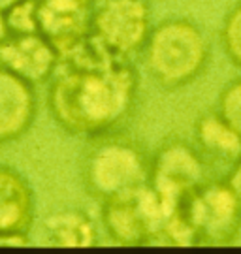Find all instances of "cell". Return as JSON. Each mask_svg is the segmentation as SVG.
<instances>
[{
    "mask_svg": "<svg viewBox=\"0 0 241 254\" xmlns=\"http://www.w3.org/2000/svg\"><path fill=\"white\" fill-rule=\"evenodd\" d=\"M57 75L47 102L55 121L76 136L111 132L132 111L138 73L125 57H117L89 34L59 55Z\"/></svg>",
    "mask_w": 241,
    "mask_h": 254,
    "instance_id": "1",
    "label": "cell"
},
{
    "mask_svg": "<svg viewBox=\"0 0 241 254\" xmlns=\"http://www.w3.org/2000/svg\"><path fill=\"white\" fill-rule=\"evenodd\" d=\"M196 149L207 162H224L232 166L241 156V137L228 127L217 111H209L196 121Z\"/></svg>",
    "mask_w": 241,
    "mask_h": 254,
    "instance_id": "12",
    "label": "cell"
},
{
    "mask_svg": "<svg viewBox=\"0 0 241 254\" xmlns=\"http://www.w3.org/2000/svg\"><path fill=\"white\" fill-rule=\"evenodd\" d=\"M221 42L228 61L241 70V2H238L223 21Z\"/></svg>",
    "mask_w": 241,
    "mask_h": 254,
    "instance_id": "15",
    "label": "cell"
},
{
    "mask_svg": "<svg viewBox=\"0 0 241 254\" xmlns=\"http://www.w3.org/2000/svg\"><path fill=\"white\" fill-rule=\"evenodd\" d=\"M0 66L32 85L49 79L59 66V51L40 32L8 34L0 42Z\"/></svg>",
    "mask_w": 241,
    "mask_h": 254,
    "instance_id": "8",
    "label": "cell"
},
{
    "mask_svg": "<svg viewBox=\"0 0 241 254\" xmlns=\"http://www.w3.org/2000/svg\"><path fill=\"white\" fill-rule=\"evenodd\" d=\"M36 108L34 85L0 66V143L25 136L34 123Z\"/></svg>",
    "mask_w": 241,
    "mask_h": 254,
    "instance_id": "10",
    "label": "cell"
},
{
    "mask_svg": "<svg viewBox=\"0 0 241 254\" xmlns=\"http://www.w3.org/2000/svg\"><path fill=\"white\" fill-rule=\"evenodd\" d=\"M90 34L113 55L130 59L151 34L147 0H104L92 9Z\"/></svg>",
    "mask_w": 241,
    "mask_h": 254,
    "instance_id": "6",
    "label": "cell"
},
{
    "mask_svg": "<svg viewBox=\"0 0 241 254\" xmlns=\"http://www.w3.org/2000/svg\"><path fill=\"white\" fill-rule=\"evenodd\" d=\"M27 232H17V230H9V232H0V247H28Z\"/></svg>",
    "mask_w": 241,
    "mask_h": 254,
    "instance_id": "18",
    "label": "cell"
},
{
    "mask_svg": "<svg viewBox=\"0 0 241 254\" xmlns=\"http://www.w3.org/2000/svg\"><path fill=\"white\" fill-rule=\"evenodd\" d=\"M44 241L51 247H94L98 234L85 213L61 211L44 222Z\"/></svg>",
    "mask_w": 241,
    "mask_h": 254,
    "instance_id": "13",
    "label": "cell"
},
{
    "mask_svg": "<svg viewBox=\"0 0 241 254\" xmlns=\"http://www.w3.org/2000/svg\"><path fill=\"white\" fill-rule=\"evenodd\" d=\"M8 34H27L40 32L38 27V2L36 0H19L4 11Z\"/></svg>",
    "mask_w": 241,
    "mask_h": 254,
    "instance_id": "14",
    "label": "cell"
},
{
    "mask_svg": "<svg viewBox=\"0 0 241 254\" xmlns=\"http://www.w3.org/2000/svg\"><path fill=\"white\" fill-rule=\"evenodd\" d=\"M106 234L119 245H147L162 237L166 209L149 183L102 201Z\"/></svg>",
    "mask_w": 241,
    "mask_h": 254,
    "instance_id": "5",
    "label": "cell"
},
{
    "mask_svg": "<svg viewBox=\"0 0 241 254\" xmlns=\"http://www.w3.org/2000/svg\"><path fill=\"white\" fill-rule=\"evenodd\" d=\"M145 66L164 89H181L200 77L209 63V42L188 19H166L145 42Z\"/></svg>",
    "mask_w": 241,
    "mask_h": 254,
    "instance_id": "3",
    "label": "cell"
},
{
    "mask_svg": "<svg viewBox=\"0 0 241 254\" xmlns=\"http://www.w3.org/2000/svg\"><path fill=\"white\" fill-rule=\"evenodd\" d=\"M8 36V25H6V17L4 11H0V42Z\"/></svg>",
    "mask_w": 241,
    "mask_h": 254,
    "instance_id": "19",
    "label": "cell"
},
{
    "mask_svg": "<svg viewBox=\"0 0 241 254\" xmlns=\"http://www.w3.org/2000/svg\"><path fill=\"white\" fill-rule=\"evenodd\" d=\"M34 218V194L13 168L0 166V232H28Z\"/></svg>",
    "mask_w": 241,
    "mask_h": 254,
    "instance_id": "11",
    "label": "cell"
},
{
    "mask_svg": "<svg viewBox=\"0 0 241 254\" xmlns=\"http://www.w3.org/2000/svg\"><path fill=\"white\" fill-rule=\"evenodd\" d=\"M217 113L241 137V77L230 81L221 91L217 100Z\"/></svg>",
    "mask_w": 241,
    "mask_h": 254,
    "instance_id": "16",
    "label": "cell"
},
{
    "mask_svg": "<svg viewBox=\"0 0 241 254\" xmlns=\"http://www.w3.org/2000/svg\"><path fill=\"white\" fill-rule=\"evenodd\" d=\"M149 170L151 158L143 147L111 132L90 137L81 164L83 185L100 201L149 183Z\"/></svg>",
    "mask_w": 241,
    "mask_h": 254,
    "instance_id": "4",
    "label": "cell"
},
{
    "mask_svg": "<svg viewBox=\"0 0 241 254\" xmlns=\"http://www.w3.org/2000/svg\"><path fill=\"white\" fill-rule=\"evenodd\" d=\"M224 183L228 185V189L232 190L234 198L238 200V203H240L241 207V156L230 166V172L226 175Z\"/></svg>",
    "mask_w": 241,
    "mask_h": 254,
    "instance_id": "17",
    "label": "cell"
},
{
    "mask_svg": "<svg viewBox=\"0 0 241 254\" xmlns=\"http://www.w3.org/2000/svg\"><path fill=\"white\" fill-rule=\"evenodd\" d=\"M15 2H19V0H0V11H6V9H9Z\"/></svg>",
    "mask_w": 241,
    "mask_h": 254,
    "instance_id": "20",
    "label": "cell"
},
{
    "mask_svg": "<svg viewBox=\"0 0 241 254\" xmlns=\"http://www.w3.org/2000/svg\"><path fill=\"white\" fill-rule=\"evenodd\" d=\"M206 160L194 145L171 139L155 153L149 170V185L170 217L177 201L206 179Z\"/></svg>",
    "mask_w": 241,
    "mask_h": 254,
    "instance_id": "7",
    "label": "cell"
},
{
    "mask_svg": "<svg viewBox=\"0 0 241 254\" xmlns=\"http://www.w3.org/2000/svg\"><path fill=\"white\" fill-rule=\"evenodd\" d=\"M241 228V207L224 181H204L177 201L162 232L173 245H228Z\"/></svg>",
    "mask_w": 241,
    "mask_h": 254,
    "instance_id": "2",
    "label": "cell"
},
{
    "mask_svg": "<svg viewBox=\"0 0 241 254\" xmlns=\"http://www.w3.org/2000/svg\"><path fill=\"white\" fill-rule=\"evenodd\" d=\"M38 27L59 55L90 34L92 0H36Z\"/></svg>",
    "mask_w": 241,
    "mask_h": 254,
    "instance_id": "9",
    "label": "cell"
}]
</instances>
